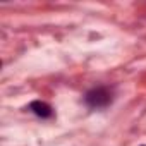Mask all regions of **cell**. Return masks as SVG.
Listing matches in <instances>:
<instances>
[{
	"instance_id": "1",
	"label": "cell",
	"mask_w": 146,
	"mask_h": 146,
	"mask_svg": "<svg viewBox=\"0 0 146 146\" xmlns=\"http://www.w3.org/2000/svg\"><path fill=\"white\" fill-rule=\"evenodd\" d=\"M113 98H115V91L113 88L110 86H105V84H100V86H95L91 90H88L84 93V105L91 110H103L107 107H110L113 103Z\"/></svg>"
},
{
	"instance_id": "2",
	"label": "cell",
	"mask_w": 146,
	"mask_h": 146,
	"mask_svg": "<svg viewBox=\"0 0 146 146\" xmlns=\"http://www.w3.org/2000/svg\"><path fill=\"white\" fill-rule=\"evenodd\" d=\"M28 110H29L33 115H36L38 119H43V120L53 117V108H52L46 102H41V100L31 102V103L28 105Z\"/></svg>"
}]
</instances>
